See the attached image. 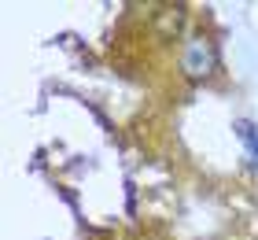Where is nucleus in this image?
<instances>
[{"label":"nucleus","instance_id":"obj_2","mask_svg":"<svg viewBox=\"0 0 258 240\" xmlns=\"http://www.w3.org/2000/svg\"><path fill=\"white\" fill-rule=\"evenodd\" d=\"M232 129H236V137H240L243 144H247V155H251V163L258 166V126H254V122H247V118H240V122L232 126Z\"/></svg>","mask_w":258,"mask_h":240},{"label":"nucleus","instance_id":"obj_1","mask_svg":"<svg viewBox=\"0 0 258 240\" xmlns=\"http://www.w3.org/2000/svg\"><path fill=\"white\" fill-rule=\"evenodd\" d=\"M181 67H184V74H188V78H207L210 70H214V52H210V44L192 37L188 44H184Z\"/></svg>","mask_w":258,"mask_h":240}]
</instances>
